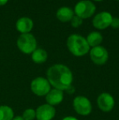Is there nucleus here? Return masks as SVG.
<instances>
[{"label": "nucleus", "mask_w": 119, "mask_h": 120, "mask_svg": "<svg viewBox=\"0 0 119 120\" xmlns=\"http://www.w3.org/2000/svg\"><path fill=\"white\" fill-rule=\"evenodd\" d=\"M64 99V93L63 91L59 90V89L54 88L51 90L46 95V101L47 104L50 105H56L62 102Z\"/></svg>", "instance_id": "obj_11"}, {"label": "nucleus", "mask_w": 119, "mask_h": 120, "mask_svg": "<svg viewBox=\"0 0 119 120\" xmlns=\"http://www.w3.org/2000/svg\"><path fill=\"white\" fill-rule=\"evenodd\" d=\"M33 22L29 17H21L16 23V30L21 34H29L32 30Z\"/></svg>", "instance_id": "obj_12"}, {"label": "nucleus", "mask_w": 119, "mask_h": 120, "mask_svg": "<svg viewBox=\"0 0 119 120\" xmlns=\"http://www.w3.org/2000/svg\"><path fill=\"white\" fill-rule=\"evenodd\" d=\"M56 115V109L54 106L44 104L38 106L36 109L37 120H51Z\"/></svg>", "instance_id": "obj_10"}, {"label": "nucleus", "mask_w": 119, "mask_h": 120, "mask_svg": "<svg viewBox=\"0 0 119 120\" xmlns=\"http://www.w3.org/2000/svg\"><path fill=\"white\" fill-rule=\"evenodd\" d=\"M73 106L74 110L83 116L89 115L92 110V105L89 99L83 96H78L74 98Z\"/></svg>", "instance_id": "obj_6"}, {"label": "nucleus", "mask_w": 119, "mask_h": 120, "mask_svg": "<svg viewBox=\"0 0 119 120\" xmlns=\"http://www.w3.org/2000/svg\"><path fill=\"white\" fill-rule=\"evenodd\" d=\"M90 57L95 65H102L107 62L108 59V52L106 48L102 46H97L90 50Z\"/></svg>", "instance_id": "obj_7"}, {"label": "nucleus", "mask_w": 119, "mask_h": 120, "mask_svg": "<svg viewBox=\"0 0 119 120\" xmlns=\"http://www.w3.org/2000/svg\"><path fill=\"white\" fill-rule=\"evenodd\" d=\"M67 48L75 56H83L90 52L86 38L79 34H71L67 39Z\"/></svg>", "instance_id": "obj_2"}, {"label": "nucleus", "mask_w": 119, "mask_h": 120, "mask_svg": "<svg viewBox=\"0 0 119 120\" xmlns=\"http://www.w3.org/2000/svg\"><path fill=\"white\" fill-rule=\"evenodd\" d=\"M110 26L113 29H118L119 28V18L118 17H113L112 22Z\"/></svg>", "instance_id": "obj_19"}, {"label": "nucleus", "mask_w": 119, "mask_h": 120, "mask_svg": "<svg viewBox=\"0 0 119 120\" xmlns=\"http://www.w3.org/2000/svg\"><path fill=\"white\" fill-rule=\"evenodd\" d=\"M113 20V16L108 11H102L94 16L92 25L97 30H105L110 26Z\"/></svg>", "instance_id": "obj_8"}, {"label": "nucleus", "mask_w": 119, "mask_h": 120, "mask_svg": "<svg viewBox=\"0 0 119 120\" xmlns=\"http://www.w3.org/2000/svg\"><path fill=\"white\" fill-rule=\"evenodd\" d=\"M95 5L90 0H82L79 1L74 8V13L76 16H79L82 19L91 17L95 12Z\"/></svg>", "instance_id": "obj_4"}, {"label": "nucleus", "mask_w": 119, "mask_h": 120, "mask_svg": "<svg viewBox=\"0 0 119 120\" xmlns=\"http://www.w3.org/2000/svg\"><path fill=\"white\" fill-rule=\"evenodd\" d=\"M8 0H0V6H3L7 3Z\"/></svg>", "instance_id": "obj_21"}, {"label": "nucleus", "mask_w": 119, "mask_h": 120, "mask_svg": "<svg viewBox=\"0 0 119 120\" xmlns=\"http://www.w3.org/2000/svg\"><path fill=\"white\" fill-rule=\"evenodd\" d=\"M70 21H71L72 27H73V28H78V27L81 26L82 24H83V19L80 18L79 16H76V15L73 16V17L72 18Z\"/></svg>", "instance_id": "obj_18"}, {"label": "nucleus", "mask_w": 119, "mask_h": 120, "mask_svg": "<svg viewBox=\"0 0 119 120\" xmlns=\"http://www.w3.org/2000/svg\"><path fill=\"white\" fill-rule=\"evenodd\" d=\"M117 1H119V0H117Z\"/></svg>", "instance_id": "obj_24"}, {"label": "nucleus", "mask_w": 119, "mask_h": 120, "mask_svg": "<svg viewBox=\"0 0 119 120\" xmlns=\"http://www.w3.org/2000/svg\"><path fill=\"white\" fill-rule=\"evenodd\" d=\"M30 88L35 95L43 96H46L51 91V84L45 78L38 77L31 82Z\"/></svg>", "instance_id": "obj_5"}, {"label": "nucleus", "mask_w": 119, "mask_h": 120, "mask_svg": "<svg viewBox=\"0 0 119 120\" xmlns=\"http://www.w3.org/2000/svg\"><path fill=\"white\" fill-rule=\"evenodd\" d=\"M14 112L12 109L7 105L0 106V120H12Z\"/></svg>", "instance_id": "obj_16"}, {"label": "nucleus", "mask_w": 119, "mask_h": 120, "mask_svg": "<svg viewBox=\"0 0 119 120\" xmlns=\"http://www.w3.org/2000/svg\"><path fill=\"white\" fill-rule=\"evenodd\" d=\"M12 120H24V119H23V118L21 117V116H16V117L13 118Z\"/></svg>", "instance_id": "obj_22"}, {"label": "nucleus", "mask_w": 119, "mask_h": 120, "mask_svg": "<svg viewBox=\"0 0 119 120\" xmlns=\"http://www.w3.org/2000/svg\"><path fill=\"white\" fill-rule=\"evenodd\" d=\"M114 98L112 95L107 92L101 93L97 98L98 107L104 112H109L114 107Z\"/></svg>", "instance_id": "obj_9"}, {"label": "nucleus", "mask_w": 119, "mask_h": 120, "mask_svg": "<svg viewBox=\"0 0 119 120\" xmlns=\"http://www.w3.org/2000/svg\"><path fill=\"white\" fill-rule=\"evenodd\" d=\"M47 80L51 86L61 91L69 90L73 82V74L69 68L61 64L51 66L47 71Z\"/></svg>", "instance_id": "obj_1"}, {"label": "nucleus", "mask_w": 119, "mask_h": 120, "mask_svg": "<svg viewBox=\"0 0 119 120\" xmlns=\"http://www.w3.org/2000/svg\"><path fill=\"white\" fill-rule=\"evenodd\" d=\"M94 1H95V2H101V1H103V0H94Z\"/></svg>", "instance_id": "obj_23"}, {"label": "nucleus", "mask_w": 119, "mask_h": 120, "mask_svg": "<svg viewBox=\"0 0 119 120\" xmlns=\"http://www.w3.org/2000/svg\"><path fill=\"white\" fill-rule=\"evenodd\" d=\"M62 120H78L77 118L73 117V116H67V117H65Z\"/></svg>", "instance_id": "obj_20"}, {"label": "nucleus", "mask_w": 119, "mask_h": 120, "mask_svg": "<svg viewBox=\"0 0 119 120\" xmlns=\"http://www.w3.org/2000/svg\"><path fill=\"white\" fill-rule=\"evenodd\" d=\"M18 48L25 54H31L37 49V41L31 34H21L16 42Z\"/></svg>", "instance_id": "obj_3"}, {"label": "nucleus", "mask_w": 119, "mask_h": 120, "mask_svg": "<svg viewBox=\"0 0 119 120\" xmlns=\"http://www.w3.org/2000/svg\"><path fill=\"white\" fill-rule=\"evenodd\" d=\"M86 39L90 47L95 48L97 46H100V43L103 42V36L99 32L93 31L87 35Z\"/></svg>", "instance_id": "obj_14"}, {"label": "nucleus", "mask_w": 119, "mask_h": 120, "mask_svg": "<svg viewBox=\"0 0 119 120\" xmlns=\"http://www.w3.org/2000/svg\"><path fill=\"white\" fill-rule=\"evenodd\" d=\"M36 117V111L33 109H27L23 113L22 118L24 120H33Z\"/></svg>", "instance_id": "obj_17"}, {"label": "nucleus", "mask_w": 119, "mask_h": 120, "mask_svg": "<svg viewBox=\"0 0 119 120\" xmlns=\"http://www.w3.org/2000/svg\"><path fill=\"white\" fill-rule=\"evenodd\" d=\"M47 52L43 48H37L32 53V60L34 63L42 64L47 60Z\"/></svg>", "instance_id": "obj_15"}, {"label": "nucleus", "mask_w": 119, "mask_h": 120, "mask_svg": "<svg viewBox=\"0 0 119 120\" xmlns=\"http://www.w3.org/2000/svg\"><path fill=\"white\" fill-rule=\"evenodd\" d=\"M74 16V11L73 9L68 7H62L56 11V17L61 22H68L72 20Z\"/></svg>", "instance_id": "obj_13"}]
</instances>
